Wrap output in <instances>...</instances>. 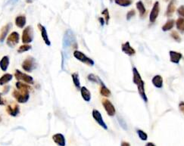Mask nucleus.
Returning a JSON list of instances; mask_svg holds the SVG:
<instances>
[{"label":"nucleus","instance_id":"obj_35","mask_svg":"<svg viewBox=\"0 0 184 146\" xmlns=\"http://www.w3.org/2000/svg\"><path fill=\"white\" fill-rule=\"evenodd\" d=\"M101 15H103L105 16V20L106 24H108V21H109L110 19V15H109V12H108V9H105L104 10L101 12Z\"/></svg>","mask_w":184,"mask_h":146},{"label":"nucleus","instance_id":"obj_30","mask_svg":"<svg viewBox=\"0 0 184 146\" xmlns=\"http://www.w3.org/2000/svg\"><path fill=\"white\" fill-rule=\"evenodd\" d=\"M16 87L18 90H31V86L21 82H16Z\"/></svg>","mask_w":184,"mask_h":146},{"label":"nucleus","instance_id":"obj_25","mask_svg":"<svg viewBox=\"0 0 184 146\" xmlns=\"http://www.w3.org/2000/svg\"><path fill=\"white\" fill-rule=\"evenodd\" d=\"M71 77H72L73 82L74 84L75 87L78 89H80L81 86H80V82L79 74H78L77 73H73V74H71Z\"/></svg>","mask_w":184,"mask_h":146},{"label":"nucleus","instance_id":"obj_5","mask_svg":"<svg viewBox=\"0 0 184 146\" xmlns=\"http://www.w3.org/2000/svg\"><path fill=\"white\" fill-rule=\"evenodd\" d=\"M74 56L75 58L77 59L80 61H81L83 64H86L89 66L94 65V61L90 58L87 57L84 53L80 52V51L75 50L74 52Z\"/></svg>","mask_w":184,"mask_h":146},{"label":"nucleus","instance_id":"obj_6","mask_svg":"<svg viewBox=\"0 0 184 146\" xmlns=\"http://www.w3.org/2000/svg\"><path fill=\"white\" fill-rule=\"evenodd\" d=\"M22 68L27 72H32L37 67V63L34 58L29 56L23 61L21 64Z\"/></svg>","mask_w":184,"mask_h":146},{"label":"nucleus","instance_id":"obj_15","mask_svg":"<svg viewBox=\"0 0 184 146\" xmlns=\"http://www.w3.org/2000/svg\"><path fill=\"white\" fill-rule=\"evenodd\" d=\"M53 139L58 146H65V138L61 133H56L53 136Z\"/></svg>","mask_w":184,"mask_h":146},{"label":"nucleus","instance_id":"obj_37","mask_svg":"<svg viewBox=\"0 0 184 146\" xmlns=\"http://www.w3.org/2000/svg\"><path fill=\"white\" fill-rule=\"evenodd\" d=\"M177 13L183 18H184V5H180L179 7V9H177Z\"/></svg>","mask_w":184,"mask_h":146},{"label":"nucleus","instance_id":"obj_38","mask_svg":"<svg viewBox=\"0 0 184 146\" xmlns=\"http://www.w3.org/2000/svg\"><path fill=\"white\" fill-rule=\"evenodd\" d=\"M118 120H119V122H120V126H121L124 129H127V125H126V123H125L124 120H123L120 118H118Z\"/></svg>","mask_w":184,"mask_h":146},{"label":"nucleus","instance_id":"obj_16","mask_svg":"<svg viewBox=\"0 0 184 146\" xmlns=\"http://www.w3.org/2000/svg\"><path fill=\"white\" fill-rule=\"evenodd\" d=\"M169 54H170V60L171 62L174 64H178L183 57L182 54L177 52H174V51H170Z\"/></svg>","mask_w":184,"mask_h":146},{"label":"nucleus","instance_id":"obj_31","mask_svg":"<svg viewBox=\"0 0 184 146\" xmlns=\"http://www.w3.org/2000/svg\"><path fill=\"white\" fill-rule=\"evenodd\" d=\"M87 78H88V80H89L91 81V82H95V83L100 84V82H101V80L100 79L99 77H97V76L94 75V74H89V75H88V77H87Z\"/></svg>","mask_w":184,"mask_h":146},{"label":"nucleus","instance_id":"obj_47","mask_svg":"<svg viewBox=\"0 0 184 146\" xmlns=\"http://www.w3.org/2000/svg\"><path fill=\"white\" fill-rule=\"evenodd\" d=\"M164 1H165V2H168L169 0H164Z\"/></svg>","mask_w":184,"mask_h":146},{"label":"nucleus","instance_id":"obj_3","mask_svg":"<svg viewBox=\"0 0 184 146\" xmlns=\"http://www.w3.org/2000/svg\"><path fill=\"white\" fill-rule=\"evenodd\" d=\"M12 96L19 103H26L30 99V91L28 90H14Z\"/></svg>","mask_w":184,"mask_h":146},{"label":"nucleus","instance_id":"obj_48","mask_svg":"<svg viewBox=\"0 0 184 146\" xmlns=\"http://www.w3.org/2000/svg\"><path fill=\"white\" fill-rule=\"evenodd\" d=\"M1 120H2V119H1V117H0V122H1Z\"/></svg>","mask_w":184,"mask_h":146},{"label":"nucleus","instance_id":"obj_13","mask_svg":"<svg viewBox=\"0 0 184 146\" xmlns=\"http://www.w3.org/2000/svg\"><path fill=\"white\" fill-rule=\"evenodd\" d=\"M121 49L123 53H125L126 55H127L129 56H133L136 54L135 49L131 47V45H130V42H129L128 41L125 42V43L122 44Z\"/></svg>","mask_w":184,"mask_h":146},{"label":"nucleus","instance_id":"obj_24","mask_svg":"<svg viewBox=\"0 0 184 146\" xmlns=\"http://www.w3.org/2000/svg\"><path fill=\"white\" fill-rule=\"evenodd\" d=\"M136 5H137V9H138L139 12L140 17L142 18V16L145 15V12H146V9H145V5H144V4L142 3V1H139V2H137Z\"/></svg>","mask_w":184,"mask_h":146},{"label":"nucleus","instance_id":"obj_14","mask_svg":"<svg viewBox=\"0 0 184 146\" xmlns=\"http://www.w3.org/2000/svg\"><path fill=\"white\" fill-rule=\"evenodd\" d=\"M38 28H39V31H40L41 36H42V38L43 39V41L45 42L46 45H51V42L49 39V36H48V34L47 31H46V27H44L43 25H42L41 24H38Z\"/></svg>","mask_w":184,"mask_h":146},{"label":"nucleus","instance_id":"obj_41","mask_svg":"<svg viewBox=\"0 0 184 146\" xmlns=\"http://www.w3.org/2000/svg\"><path fill=\"white\" fill-rule=\"evenodd\" d=\"M0 105H5V101H4V99H2L1 93H0Z\"/></svg>","mask_w":184,"mask_h":146},{"label":"nucleus","instance_id":"obj_34","mask_svg":"<svg viewBox=\"0 0 184 146\" xmlns=\"http://www.w3.org/2000/svg\"><path fill=\"white\" fill-rule=\"evenodd\" d=\"M171 36L172 37L173 39H174L176 42H180L181 41L180 36L179 34H178L177 31H172V32L171 33Z\"/></svg>","mask_w":184,"mask_h":146},{"label":"nucleus","instance_id":"obj_9","mask_svg":"<svg viewBox=\"0 0 184 146\" xmlns=\"http://www.w3.org/2000/svg\"><path fill=\"white\" fill-rule=\"evenodd\" d=\"M19 39H20V36H19L18 33L14 31V32H12V34L9 36V37L7 38L6 44L9 45V47L13 48L18 43Z\"/></svg>","mask_w":184,"mask_h":146},{"label":"nucleus","instance_id":"obj_43","mask_svg":"<svg viewBox=\"0 0 184 146\" xmlns=\"http://www.w3.org/2000/svg\"><path fill=\"white\" fill-rule=\"evenodd\" d=\"M18 2V0H9L8 4H15Z\"/></svg>","mask_w":184,"mask_h":146},{"label":"nucleus","instance_id":"obj_19","mask_svg":"<svg viewBox=\"0 0 184 146\" xmlns=\"http://www.w3.org/2000/svg\"><path fill=\"white\" fill-rule=\"evenodd\" d=\"M80 93H81L82 98L83 100L86 101H90L91 100V93H90V90L85 86H82L80 88Z\"/></svg>","mask_w":184,"mask_h":146},{"label":"nucleus","instance_id":"obj_39","mask_svg":"<svg viewBox=\"0 0 184 146\" xmlns=\"http://www.w3.org/2000/svg\"><path fill=\"white\" fill-rule=\"evenodd\" d=\"M179 108H180V111L184 114V102L183 101H180L179 104Z\"/></svg>","mask_w":184,"mask_h":146},{"label":"nucleus","instance_id":"obj_10","mask_svg":"<svg viewBox=\"0 0 184 146\" xmlns=\"http://www.w3.org/2000/svg\"><path fill=\"white\" fill-rule=\"evenodd\" d=\"M92 114H93V118H94L95 120L96 121V123L99 126H101L104 129H108V126H107L106 123H105L104 120H103L101 113H100L98 110H93Z\"/></svg>","mask_w":184,"mask_h":146},{"label":"nucleus","instance_id":"obj_36","mask_svg":"<svg viewBox=\"0 0 184 146\" xmlns=\"http://www.w3.org/2000/svg\"><path fill=\"white\" fill-rule=\"evenodd\" d=\"M136 15V12L134 9H131L130 11H129L127 14V20H129L132 18L133 17H134Z\"/></svg>","mask_w":184,"mask_h":146},{"label":"nucleus","instance_id":"obj_23","mask_svg":"<svg viewBox=\"0 0 184 146\" xmlns=\"http://www.w3.org/2000/svg\"><path fill=\"white\" fill-rule=\"evenodd\" d=\"M100 86H101V87H100V94L104 97H109L111 96V91L105 86V85L102 81L100 82Z\"/></svg>","mask_w":184,"mask_h":146},{"label":"nucleus","instance_id":"obj_42","mask_svg":"<svg viewBox=\"0 0 184 146\" xmlns=\"http://www.w3.org/2000/svg\"><path fill=\"white\" fill-rule=\"evenodd\" d=\"M9 89H10V86H5V87H4V89H3V93H8V92H9Z\"/></svg>","mask_w":184,"mask_h":146},{"label":"nucleus","instance_id":"obj_32","mask_svg":"<svg viewBox=\"0 0 184 146\" xmlns=\"http://www.w3.org/2000/svg\"><path fill=\"white\" fill-rule=\"evenodd\" d=\"M32 46L31 45H28V44H24V45H20L19 49H18V53H23V52H25L29 51L30 49H31Z\"/></svg>","mask_w":184,"mask_h":146},{"label":"nucleus","instance_id":"obj_11","mask_svg":"<svg viewBox=\"0 0 184 146\" xmlns=\"http://www.w3.org/2000/svg\"><path fill=\"white\" fill-rule=\"evenodd\" d=\"M159 11H160V5H159L158 2H156L154 3L152 9L151 11L150 15H149V20L151 23H154L157 19L158 16Z\"/></svg>","mask_w":184,"mask_h":146},{"label":"nucleus","instance_id":"obj_26","mask_svg":"<svg viewBox=\"0 0 184 146\" xmlns=\"http://www.w3.org/2000/svg\"><path fill=\"white\" fill-rule=\"evenodd\" d=\"M12 75L10 74H5L2 76V77H0V86H3L5 84L8 83L12 80Z\"/></svg>","mask_w":184,"mask_h":146},{"label":"nucleus","instance_id":"obj_20","mask_svg":"<svg viewBox=\"0 0 184 146\" xmlns=\"http://www.w3.org/2000/svg\"><path fill=\"white\" fill-rule=\"evenodd\" d=\"M152 84L156 88H161L163 86V78L161 76L156 75L152 80Z\"/></svg>","mask_w":184,"mask_h":146},{"label":"nucleus","instance_id":"obj_8","mask_svg":"<svg viewBox=\"0 0 184 146\" xmlns=\"http://www.w3.org/2000/svg\"><path fill=\"white\" fill-rule=\"evenodd\" d=\"M102 105L105 108V110L106 111L107 114H108V116L113 117L115 115V113H116V110H115V106L112 104V103L107 99H104L102 100Z\"/></svg>","mask_w":184,"mask_h":146},{"label":"nucleus","instance_id":"obj_7","mask_svg":"<svg viewBox=\"0 0 184 146\" xmlns=\"http://www.w3.org/2000/svg\"><path fill=\"white\" fill-rule=\"evenodd\" d=\"M15 77L16 78L17 80H22L24 82H27L28 84H34V78L31 76H29L27 74L22 73L19 70H16L15 73Z\"/></svg>","mask_w":184,"mask_h":146},{"label":"nucleus","instance_id":"obj_22","mask_svg":"<svg viewBox=\"0 0 184 146\" xmlns=\"http://www.w3.org/2000/svg\"><path fill=\"white\" fill-rule=\"evenodd\" d=\"M9 56H4L1 61H0V68L2 69V71H7V69L9 67Z\"/></svg>","mask_w":184,"mask_h":146},{"label":"nucleus","instance_id":"obj_45","mask_svg":"<svg viewBox=\"0 0 184 146\" xmlns=\"http://www.w3.org/2000/svg\"><path fill=\"white\" fill-rule=\"evenodd\" d=\"M145 146H156V145L152 142H148Z\"/></svg>","mask_w":184,"mask_h":146},{"label":"nucleus","instance_id":"obj_12","mask_svg":"<svg viewBox=\"0 0 184 146\" xmlns=\"http://www.w3.org/2000/svg\"><path fill=\"white\" fill-rule=\"evenodd\" d=\"M7 113L12 117H16L20 112V107L18 104L15 103H12V104H9L6 107Z\"/></svg>","mask_w":184,"mask_h":146},{"label":"nucleus","instance_id":"obj_18","mask_svg":"<svg viewBox=\"0 0 184 146\" xmlns=\"http://www.w3.org/2000/svg\"><path fill=\"white\" fill-rule=\"evenodd\" d=\"M12 26V24L9 23V24H7L6 25L3 26L2 28L1 29V31H0V42H1V43L4 42L5 37H6L7 34L9 33V30H10Z\"/></svg>","mask_w":184,"mask_h":146},{"label":"nucleus","instance_id":"obj_28","mask_svg":"<svg viewBox=\"0 0 184 146\" xmlns=\"http://www.w3.org/2000/svg\"><path fill=\"white\" fill-rule=\"evenodd\" d=\"M176 26L177 30H179L181 32H184V18H179L176 21Z\"/></svg>","mask_w":184,"mask_h":146},{"label":"nucleus","instance_id":"obj_27","mask_svg":"<svg viewBox=\"0 0 184 146\" xmlns=\"http://www.w3.org/2000/svg\"><path fill=\"white\" fill-rule=\"evenodd\" d=\"M174 20L171 19V20H168L165 24L163 25L162 27V30L163 31H168V30H171V29L174 27Z\"/></svg>","mask_w":184,"mask_h":146},{"label":"nucleus","instance_id":"obj_17","mask_svg":"<svg viewBox=\"0 0 184 146\" xmlns=\"http://www.w3.org/2000/svg\"><path fill=\"white\" fill-rule=\"evenodd\" d=\"M176 4H177V0H171V2H169L165 13V15L167 17H171L174 13L176 10Z\"/></svg>","mask_w":184,"mask_h":146},{"label":"nucleus","instance_id":"obj_40","mask_svg":"<svg viewBox=\"0 0 184 146\" xmlns=\"http://www.w3.org/2000/svg\"><path fill=\"white\" fill-rule=\"evenodd\" d=\"M99 20L101 26H104V24H105V19L102 18H99Z\"/></svg>","mask_w":184,"mask_h":146},{"label":"nucleus","instance_id":"obj_4","mask_svg":"<svg viewBox=\"0 0 184 146\" xmlns=\"http://www.w3.org/2000/svg\"><path fill=\"white\" fill-rule=\"evenodd\" d=\"M22 42L24 44L31 43L34 39V30L31 26L25 27L22 33Z\"/></svg>","mask_w":184,"mask_h":146},{"label":"nucleus","instance_id":"obj_33","mask_svg":"<svg viewBox=\"0 0 184 146\" xmlns=\"http://www.w3.org/2000/svg\"><path fill=\"white\" fill-rule=\"evenodd\" d=\"M137 134H138L139 139H140L141 140H142V141H146L147 139H148V136H147L146 133L144 131H142V130H141V129H138V130H137Z\"/></svg>","mask_w":184,"mask_h":146},{"label":"nucleus","instance_id":"obj_46","mask_svg":"<svg viewBox=\"0 0 184 146\" xmlns=\"http://www.w3.org/2000/svg\"><path fill=\"white\" fill-rule=\"evenodd\" d=\"M26 2H27V3H32L33 0H26Z\"/></svg>","mask_w":184,"mask_h":146},{"label":"nucleus","instance_id":"obj_49","mask_svg":"<svg viewBox=\"0 0 184 146\" xmlns=\"http://www.w3.org/2000/svg\"><path fill=\"white\" fill-rule=\"evenodd\" d=\"M112 1H113V0H110V2H112Z\"/></svg>","mask_w":184,"mask_h":146},{"label":"nucleus","instance_id":"obj_29","mask_svg":"<svg viewBox=\"0 0 184 146\" xmlns=\"http://www.w3.org/2000/svg\"><path fill=\"white\" fill-rule=\"evenodd\" d=\"M115 2L120 6L127 7L132 4V0H115Z\"/></svg>","mask_w":184,"mask_h":146},{"label":"nucleus","instance_id":"obj_1","mask_svg":"<svg viewBox=\"0 0 184 146\" xmlns=\"http://www.w3.org/2000/svg\"><path fill=\"white\" fill-rule=\"evenodd\" d=\"M133 74H134V82L137 86V89H138L139 93L140 95L141 98L144 100L145 102L148 101V98H147L146 95H145V88H144V82L142 80V77H141L140 74L137 71V69L136 67L133 68Z\"/></svg>","mask_w":184,"mask_h":146},{"label":"nucleus","instance_id":"obj_21","mask_svg":"<svg viewBox=\"0 0 184 146\" xmlns=\"http://www.w3.org/2000/svg\"><path fill=\"white\" fill-rule=\"evenodd\" d=\"M26 22H27V20L24 15H19L15 18V24L19 28H23L25 26Z\"/></svg>","mask_w":184,"mask_h":146},{"label":"nucleus","instance_id":"obj_44","mask_svg":"<svg viewBox=\"0 0 184 146\" xmlns=\"http://www.w3.org/2000/svg\"><path fill=\"white\" fill-rule=\"evenodd\" d=\"M120 146H130V145L129 144L128 142H123L121 143V145Z\"/></svg>","mask_w":184,"mask_h":146},{"label":"nucleus","instance_id":"obj_2","mask_svg":"<svg viewBox=\"0 0 184 146\" xmlns=\"http://www.w3.org/2000/svg\"><path fill=\"white\" fill-rule=\"evenodd\" d=\"M73 45L77 46L74 34L72 30H66L65 33H64V37H63V49L65 51L68 50V49L72 47Z\"/></svg>","mask_w":184,"mask_h":146}]
</instances>
